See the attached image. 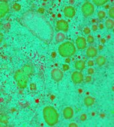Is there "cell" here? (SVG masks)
I'll use <instances>...</instances> for the list:
<instances>
[{"instance_id": "1", "label": "cell", "mask_w": 114, "mask_h": 127, "mask_svg": "<svg viewBox=\"0 0 114 127\" xmlns=\"http://www.w3.org/2000/svg\"><path fill=\"white\" fill-rule=\"evenodd\" d=\"M20 23L34 36L45 44L52 41L54 31L52 26L44 16L38 11L30 10L22 14Z\"/></svg>"}, {"instance_id": "2", "label": "cell", "mask_w": 114, "mask_h": 127, "mask_svg": "<svg viewBox=\"0 0 114 127\" xmlns=\"http://www.w3.org/2000/svg\"><path fill=\"white\" fill-rule=\"evenodd\" d=\"M43 116L44 121L49 126H55L58 122V113L52 106H48L44 107L43 110Z\"/></svg>"}, {"instance_id": "3", "label": "cell", "mask_w": 114, "mask_h": 127, "mask_svg": "<svg viewBox=\"0 0 114 127\" xmlns=\"http://www.w3.org/2000/svg\"><path fill=\"white\" fill-rule=\"evenodd\" d=\"M76 51V48L73 43L70 41L63 42L58 47L59 54L63 57L68 58L73 56Z\"/></svg>"}, {"instance_id": "4", "label": "cell", "mask_w": 114, "mask_h": 127, "mask_svg": "<svg viewBox=\"0 0 114 127\" xmlns=\"http://www.w3.org/2000/svg\"><path fill=\"white\" fill-rule=\"evenodd\" d=\"M14 78L19 88H22V89H24V88H26L28 76L25 73V72L22 70V69L17 70L15 72Z\"/></svg>"}, {"instance_id": "5", "label": "cell", "mask_w": 114, "mask_h": 127, "mask_svg": "<svg viewBox=\"0 0 114 127\" xmlns=\"http://www.w3.org/2000/svg\"><path fill=\"white\" fill-rule=\"evenodd\" d=\"M82 13L85 17H87L91 16L94 12V6L91 2L86 1L82 4L81 7Z\"/></svg>"}, {"instance_id": "6", "label": "cell", "mask_w": 114, "mask_h": 127, "mask_svg": "<svg viewBox=\"0 0 114 127\" xmlns=\"http://www.w3.org/2000/svg\"><path fill=\"white\" fill-rule=\"evenodd\" d=\"M51 77L55 82H60L64 77V73L60 69L54 68L51 71Z\"/></svg>"}, {"instance_id": "7", "label": "cell", "mask_w": 114, "mask_h": 127, "mask_svg": "<svg viewBox=\"0 0 114 127\" xmlns=\"http://www.w3.org/2000/svg\"><path fill=\"white\" fill-rule=\"evenodd\" d=\"M72 80L75 84H81L84 81V75L81 72L75 71L71 76Z\"/></svg>"}, {"instance_id": "8", "label": "cell", "mask_w": 114, "mask_h": 127, "mask_svg": "<svg viewBox=\"0 0 114 127\" xmlns=\"http://www.w3.org/2000/svg\"><path fill=\"white\" fill-rule=\"evenodd\" d=\"M57 28L58 30L63 31L64 32H67L69 31V23L66 20L61 19L57 22Z\"/></svg>"}, {"instance_id": "9", "label": "cell", "mask_w": 114, "mask_h": 127, "mask_svg": "<svg viewBox=\"0 0 114 127\" xmlns=\"http://www.w3.org/2000/svg\"><path fill=\"white\" fill-rule=\"evenodd\" d=\"M9 5L7 2H0V19L4 17L9 11Z\"/></svg>"}, {"instance_id": "10", "label": "cell", "mask_w": 114, "mask_h": 127, "mask_svg": "<svg viewBox=\"0 0 114 127\" xmlns=\"http://www.w3.org/2000/svg\"><path fill=\"white\" fill-rule=\"evenodd\" d=\"M77 48L79 50H84L87 47V40L83 36H79L76 40Z\"/></svg>"}, {"instance_id": "11", "label": "cell", "mask_w": 114, "mask_h": 127, "mask_svg": "<svg viewBox=\"0 0 114 127\" xmlns=\"http://www.w3.org/2000/svg\"><path fill=\"white\" fill-rule=\"evenodd\" d=\"M75 9L73 7L71 6H67L65 7L64 9V14L66 17H68V18H73L74 16H75Z\"/></svg>"}, {"instance_id": "12", "label": "cell", "mask_w": 114, "mask_h": 127, "mask_svg": "<svg viewBox=\"0 0 114 127\" xmlns=\"http://www.w3.org/2000/svg\"><path fill=\"white\" fill-rule=\"evenodd\" d=\"M74 116V110L72 107H66L63 110V116L66 119H70Z\"/></svg>"}, {"instance_id": "13", "label": "cell", "mask_w": 114, "mask_h": 127, "mask_svg": "<svg viewBox=\"0 0 114 127\" xmlns=\"http://www.w3.org/2000/svg\"><path fill=\"white\" fill-rule=\"evenodd\" d=\"M86 54L89 58H94L97 55V50L93 46L89 47L86 51Z\"/></svg>"}, {"instance_id": "14", "label": "cell", "mask_w": 114, "mask_h": 127, "mask_svg": "<svg viewBox=\"0 0 114 127\" xmlns=\"http://www.w3.org/2000/svg\"><path fill=\"white\" fill-rule=\"evenodd\" d=\"M96 100L92 96H87L84 98V104L87 107H91L94 105Z\"/></svg>"}, {"instance_id": "15", "label": "cell", "mask_w": 114, "mask_h": 127, "mask_svg": "<svg viewBox=\"0 0 114 127\" xmlns=\"http://www.w3.org/2000/svg\"><path fill=\"white\" fill-rule=\"evenodd\" d=\"M75 67L77 70H80V71H81V70H84V69L85 68V62L83 61L82 60H77V61L75 62Z\"/></svg>"}, {"instance_id": "16", "label": "cell", "mask_w": 114, "mask_h": 127, "mask_svg": "<svg viewBox=\"0 0 114 127\" xmlns=\"http://www.w3.org/2000/svg\"><path fill=\"white\" fill-rule=\"evenodd\" d=\"M106 62V57L103 56H99L98 57H97V58L96 59V64H97V66H100V67L105 65Z\"/></svg>"}, {"instance_id": "17", "label": "cell", "mask_w": 114, "mask_h": 127, "mask_svg": "<svg viewBox=\"0 0 114 127\" xmlns=\"http://www.w3.org/2000/svg\"><path fill=\"white\" fill-rule=\"evenodd\" d=\"M22 70L25 72V73L28 76H30L33 73V69L31 66L29 65H25L22 68Z\"/></svg>"}, {"instance_id": "18", "label": "cell", "mask_w": 114, "mask_h": 127, "mask_svg": "<svg viewBox=\"0 0 114 127\" xmlns=\"http://www.w3.org/2000/svg\"><path fill=\"white\" fill-rule=\"evenodd\" d=\"M66 39V35L63 32H59L57 33L55 36V40L56 42H62Z\"/></svg>"}, {"instance_id": "19", "label": "cell", "mask_w": 114, "mask_h": 127, "mask_svg": "<svg viewBox=\"0 0 114 127\" xmlns=\"http://www.w3.org/2000/svg\"><path fill=\"white\" fill-rule=\"evenodd\" d=\"M105 26L106 28L108 29H113L114 26V20L112 19H108L105 22Z\"/></svg>"}, {"instance_id": "20", "label": "cell", "mask_w": 114, "mask_h": 127, "mask_svg": "<svg viewBox=\"0 0 114 127\" xmlns=\"http://www.w3.org/2000/svg\"><path fill=\"white\" fill-rule=\"evenodd\" d=\"M93 3L95 4L97 6H102V5H105L107 3V0H93Z\"/></svg>"}, {"instance_id": "21", "label": "cell", "mask_w": 114, "mask_h": 127, "mask_svg": "<svg viewBox=\"0 0 114 127\" xmlns=\"http://www.w3.org/2000/svg\"><path fill=\"white\" fill-rule=\"evenodd\" d=\"M0 122L3 124L8 123V118L5 114H1L0 115Z\"/></svg>"}, {"instance_id": "22", "label": "cell", "mask_w": 114, "mask_h": 127, "mask_svg": "<svg viewBox=\"0 0 114 127\" xmlns=\"http://www.w3.org/2000/svg\"><path fill=\"white\" fill-rule=\"evenodd\" d=\"M97 16L100 19H103L106 17V13L103 10H100L97 13Z\"/></svg>"}, {"instance_id": "23", "label": "cell", "mask_w": 114, "mask_h": 127, "mask_svg": "<svg viewBox=\"0 0 114 127\" xmlns=\"http://www.w3.org/2000/svg\"><path fill=\"white\" fill-rule=\"evenodd\" d=\"M87 42H88L89 44H92L94 43V38L93 35H89L87 37Z\"/></svg>"}, {"instance_id": "24", "label": "cell", "mask_w": 114, "mask_h": 127, "mask_svg": "<svg viewBox=\"0 0 114 127\" xmlns=\"http://www.w3.org/2000/svg\"><path fill=\"white\" fill-rule=\"evenodd\" d=\"M108 14H109V17L111 18H114V7H112V8H111L109 9V11H108Z\"/></svg>"}, {"instance_id": "25", "label": "cell", "mask_w": 114, "mask_h": 127, "mask_svg": "<svg viewBox=\"0 0 114 127\" xmlns=\"http://www.w3.org/2000/svg\"><path fill=\"white\" fill-rule=\"evenodd\" d=\"M84 32L85 35H90L91 33V29L88 27H85L84 29Z\"/></svg>"}, {"instance_id": "26", "label": "cell", "mask_w": 114, "mask_h": 127, "mask_svg": "<svg viewBox=\"0 0 114 127\" xmlns=\"http://www.w3.org/2000/svg\"><path fill=\"white\" fill-rule=\"evenodd\" d=\"M87 72H88V74L89 75H93L94 73V69L92 67H90V68L88 69V70H87Z\"/></svg>"}, {"instance_id": "27", "label": "cell", "mask_w": 114, "mask_h": 127, "mask_svg": "<svg viewBox=\"0 0 114 127\" xmlns=\"http://www.w3.org/2000/svg\"><path fill=\"white\" fill-rule=\"evenodd\" d=\"M87 115L85 114V113H83L81 115V116H80V119H81V121H85L87 120Z\"/></svg>"}, {"instance_id": "28", "label": "cell", "mask_w": 114, "mask_h": 127, "mask_svg": "<svg viewBox=\"0 0 114 127\" xmlns=\"http://www.w3.org/2000/svg\"><path fill=\"white\" fill-rule=\"evenodd\" d=\"M91 81H92V77H91V76H86L85 79V81L86 83H90V82H91Z\"/></svg>"}, {"instance_id": "29", "label": "cell", "mask_w": 114, "mask_h": 127, "mask_svg": "<svg viewBox=\"0 0 114 127\" xmlns=\"http://www.w3.org/2000/svg\"><path fill=\"white\" fill-rule=\"evenodd\" d=\"M13 9H14V10H16V11H19V10L20 9V5H19L18 4H15L14 5H13Z\"/></svg>"}, {"instance_id": "30", "label": "cell", "mask_w": 114, "mask_h": 127, "mask_svg": "<svg viewBox=\"0 0 114 127\" xmlns=\"http://www.w3.org/2000/svg\"><path fill=\"white\" fill-rule=\"evenodd\" d=\"M69 69H70V67L67 64H64L63 65V70H64V71L68 70Z\"/></svg>"}, {"instance_id": "31", "label": "cell", "mask_w": 114, "mask_h": 127, "mask_svg": "<svg viewBox=\"0 0 114 127\" xmlns=\"http://www.w3.org/2000/svg\"><path fill=\"white\" fill-rule=\"evenodd\" d=\"M87 64H88V66H90V67H92V66L94 65V61H93V60H90L88 62Z\"/></svg>"}, {"instance_id": "32", "label": "cell", "mask_w": 114, "mask_h": 127, "mask_svg": "<svg viewBox=\"0 0 114 127\" xmlns=\"http://www.w3.org/2000/svg\"><path fill=\"white\" fill-rule=\"evenodd\" d=\"M97 29H98V26H97V25L94 24V25H93V26H92V30L93 31H94V32H95V31H97Z\"/></svg>"}, {"instance_id": "33", "label": "cell", "mask_w": 114, "mask_h": 127, "mask_svg": "<svg viewBox=\"0 0 114 127\" xmlns=\"http://www.w3.org/2000/svg\"><path fill=\"white\" fill-rule=\"evenodd\" d=\"M69 127H76L78 126V124H76L75 123H71L70 124H69Z\"/></svg>"}, {"instance_id": "34", "label": "cell", "mask_w": 114, "mask_h": 127, "mask_svg": "<svg viewBox=\"0 0 114 127\" xmlns=\"http://www.w3.org/2000/svg\"><path fill=\"white\" fill-rule=\"evenodd\" d=\"M44 10L43 9V8H39V9L37 11H38V13H40V14H42V13H44Z\"/></svg>"}, {"instance_id": "35", "label": "cell", "mask_w": 114, "mask_h": 127, "mask_svg": "<svg viewBox=\"0 0 114 127\" xmlns=\"http://www.w3.org/2000/svg\"><path fill=\"white\" fill-rule=\"evenodd\" d=\"M3 35H2V33H0V42H1V41H2V39H3Z\"/></svg>"}, {"instance_id": "36", "label": "cell", "mask_w": 114, "mask_h": 127, "mask_svg": "<svg viewBox=\"0 0 114 127\" xmlns=\"http://www.w3.org/2000/svg\"><path fill=\"white\" fill-rule=\"evenodd\" d=\"M0 28H1V23H0Z\"/></svg>"}]
</instances>
